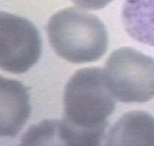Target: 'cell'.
<instances>
[{"mask_svg": "<svg viewBox=\"0 0 154 146\" xmlns=\"http://www.w3.org/2000/svg\"><path fill=\"white\" fill-rule=\"evenodd\" d=\"M30 113L27 89L19 81L0 76V137L17 136Z\"/></svg>", "mask_w": 154, "mask_h": 146, "instance_id": "5b68a950", "label": "cell"}, {"mask_svg": "<svg viewBox=\"0 0 154 146\" xmlns=\"http://www.w3.org/2000/svg\"><path fill=\"white\" fill-rule=\"evenodd\" d=\"M58 121L47 120L34 125L27 131L23 138L24 144H51L55 136L58 137Z\"/></svg>", "mask_w": 154, "mask_h": 146, "instance_id": "ba28073f", "label": "cell"}, {"mask_svg": "<svg viewBox=\"0 0 154 146\" xmlns=\"http://www.w3.org/2000/svg\"><path fill=\"white\" fill-rule=\"evenodd\" d=\"M74 4L87 10H97L103 9L112 2V0H72Z\"/></svg>", "mask_w": 154, "mask_h": 146, "instance_id": "9c48e42d", "label": "cell"}, {"mask_svg": "<svg viewBox=\"0 0 154 146\" xmlns=\"http://www.w3.org/2000/svg\"><path fill=\"white\" fill-rule=\"evenodd\" d=\"M104 75L115 99L145 103L154 98V58L132 47H122L109 56Z\"/></svg>", "mask_w": 154, "mask_h": 146, "instance_id": "3957f363", "label": "cell"}, {"mask_svg": "<svg viewBox=\"0 0 154 146\" xmlns=\"http://www.w3.org/2000/svg\"><path fill=\"white\" fill-rule=\"evenodd\" d=\"M41 54L42 39L35 25L24 17L0 12V68L24 73Z\"/></svg>", "mask_w": 154, "mask_h": 146, "instance_id": "277c9868", "label": "cell"}, {"mask_svg": "<svg viewBox=\"0 0 154 146\" xmlns=\"http://www.w3.org/2000/svg\"><path fill=\"white\" fill-rule=\"evenodd\" d=\"M122 18L131 38L154 47V0H125Z\"/></svg>", "mask_w": 154, "mask_h": 146, "instance_id": "52a82bcc", "label": "cell"}, {"mask_svg": "<svg viewBox=\"0 0 154 146\" xmlns=\"http://www.w3.org/2000/svg\"><path fill=\"white\" fill-rule=\"evenodd\" d=\"M108 145H154V117L132 111L119 118L107 135Z\"/></svg>", "mask_w": 154, "mask_h": 146, "instance_id": "8992f818", "label": "cell"}, {"mask_svg": "<svg viewBox=\"0 0 154 146\" xmlns=\"http://www.w3.org/2000/svg\"><path fill=\"white\" fill-rule=\"evenodd\" d=\"M47 32L55 52L71 63L95 62L107 51L108 36L103 23L77 8H66L53 15Z\"/></svg>", "mask_w": 154, "mask_h": 146, "instance_id": "7a4b0ae2", "label": "cell"}, {"mask_svg": "<svg viewBox=\"0 0 154 146\" xmlns=\"http://www.w3.org/2000/svg\"><path fill=\"white\" fill-rule=\"evenodd\" d=\"M115 106L102 68L79 70L65 89L64 118L58 121V139L69 145H98Z\"/></svg>", "mask_w": 154, "mask_h": 146, "instance_id": "6da1fadb", "label": "cell"}]
</instances>
